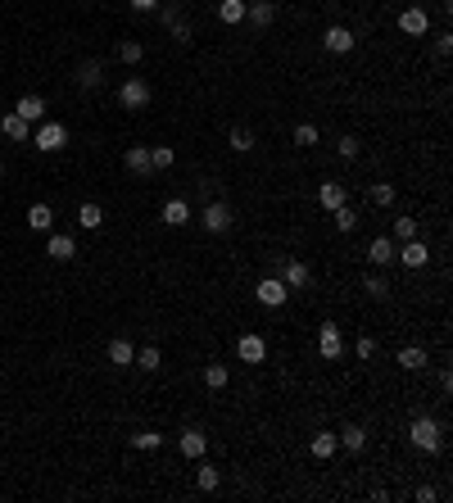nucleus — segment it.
Returning a JSON list of instances; mask_svg holds the SVG:
<instances>
[{
  "mask_svg": "<svg viewBox=\"0 0 453 503\" xmlns=\"http://www.w3.org/2000/svg\"><path fill=\"white\" fill-rule=\"evenodd\" d=\"M408 440H413V449H422V454H440V449H445V426H440L435 417H417V422L408 426Z\"/></svg>",
  "mask_w": 453,
  "mask_h": 503,
  "instance_id": "f257e3e1",
  "label": "nucleus"
},
{
  "mask_svg": "<svg viewBox=\"0 0 453 503\" xmlns=\"http://www.w3.org/2000/svg\"><path fill=\"white\" fill-rule=\"evenodd\" d=\"M32 145H37L41 154H55V150L68 145V127H64V123H46V119H41V123H37V132H32Z\"/></svg>",
  "mask_w": 453,
  "mask_h": 503,
  "instance_id": "f03ea898",
  "label": "nucleus"
},
{
  "mask_svg": "<svg viewBox=\"0 0 453 503\" xmlns=\"http://www.w3.org/2000/svg\"><path fill=\"white\" fill-rule=\"evenodd\" d=\"M254 299H258L263 308H282L286 299H290V291H286V281H282V277H263V281L254 286Z\"/></svg>",
  "mask_w": 453,
  "mask_h": 503,
  "instance_id": "7ed1b4c3",
  "label": "nucleus"
},
{
  "mask_svg": "<svg viewBox=\"0 0 453 503\" xmlns=\"http://www.w3.org/2000/svg\"><path fill=\"white\" fill-rule=\"evenodd\" d=\"M118 104H123V109H145L150 104V82L145 78H127L123 87H118Z\"/></svg>",
  "mask_w": 453,
  "mask_h": 503,
  "instance_id": "20e7f679",
  "label": "nucleus"
},
{
  "mask_svg": "<svg viewBox=\"0 0 453 503\" xmlns=\"http://www.w3.org/2000/svg\"><path fill=\"white\" fill-rule=\"evenodd\" d=\"M318 354L327 358V363H336V358L344 354V336H340L336 322H322V327H318Z\"/></svg>",
  "mask_w": 453,
  "mask_h": 503,
  "instance_id": "39448f33",
  "label": "nucleus"
},
{
  "mask_svg": "<svg viewBox=\"0 0 453 503\" xmlns=\"http://www.w3.org/2000/svg\"><path fill=\"white\" fill-rule=\"evenodd\" d=\"M200 222H204V231H213V236H222V231H231V209L222 205V200H213V205H204V213H200Z\"/></svg>",
  "mask_w": 453,
  "mask_h": 503,
  "instance_id": "423d86ee",
  "label": "nucleus"
},
{
  "mask_svg": "<svg viewBox=\"0 0 453 503\" xmlns=\"http://www.w3.org/2000/svg\"><path fill=\"white\" fill-rule=\"evenodd\" d=\"M322 46H327L331 55H349V50H354V32L344 23H331L327 32H322Z\"/></svg>",
  "mask_w": 453,
  "mask_h": 503,
  "instance_id": "0eeeda50",
  "label": "nucleus"
},
{
  "mask_svg": "<svg viewBox=\"0 0 453 503\" xmlns=\"http://www.w3.org/2000/svg\"><path fill=\"white\" fill-rule=\"evenodd\" d=\"M399 32H408V37H426V32H430L426 9H422V5H408L404 14H399Z\"/></svg>",
  "mask_w": 453,
  "mask_h": 503,
  "instance_id": "6e6552de",
  "label": "nucleus"
},
{
  "mask_svg": "<svg viewBox=\"0 0 453 503\" xmlns=\"http://www.w3.org/2000/svg\"><path fill=\"white\" fill-rule=\"evenodd\" d=\"M394 259L399 263H404V267H426V259H430V250H426V241H404V245H399V250H394Z\"/></svg>",
  "mask_w": 453,
  "mask_h": 503,
  "instance_id": "1a4fd4ad",
  "label": "nucleus"
},
{
  "mask_svg": "<svg viewBox=\"0 0 453 503\" xmlns=\"http://www.w3.org/2000/svg\"><path fill=\"white\" fill-rule=\"evenodd\" d=\"M177 449H181L186 458H204V454H209V435H204L200 426H191V431L177 435Z\"/></svg>",
  "mask_w": 453,
  "mask_h": 503,
  "instance_id": "9d476101",
  "label": "nucleus"
},
{
  "mask_svg": "<svg viewBox=\"0 0 453 503\" xmlns=\"http://www.w3.org/2000/svg\"><path fill=\"white\" fill-rule=\"evenodd\" d=\"M46 254H50V259H59V263H68L73 254H78V241H73L68 231H55V236L46 241Z\"/></svg>",
  "mask_w": 453,
  "mask_h": 503,
  "instance_id": "9b49d317",
  "label": "nucleus"
},
{
  "mask_svg": "<svg viewBox=\"0 0 453 503\" xmlns=\"http://www.w3.org/2000/svg\"><path fill=\"white\" fill-rule=\"evenodd\" d=\"M282 281H286V291H304V286H308V263L286 259L282 263Z\"/></svg>",
  "mask_w": 453,
  "mask_h": 503,
  "instance_id": "f8f14e48",
  "label": "nucleus"
},
{
  "mask_svg": "<svg viewBox=\"0 0 453 503\" xmlns=\"http://www.w3.org/2000/svg\"><path fill=\"white\" fill-rule=\"evenodd\" d=\"M14 114H18V119H28L32 127H37L41 119H46V100H41V95H18Z\"/></svg>",
  "mask_w": 453,
  "mask_h": 503,
  "instance_id": "ddd939ff",
  "label": "nucleus"
},
{
  "mask_svg": "<svg viewBox=\"0 0 453 503\" xmlns=\"http://www.w3.org/2000/svg\"><path fill=\"white\" fill-rule=\"evenodd\" d=\"M344 200H349L344 181H322V186H318V205H322V209H340Z\"/></svg>",
  "mask_w": 453,
  "mask_h": 503,
  "instance_id": "4468645a",
  "label": "nucleus"
},
{
  "mask_svg": "<svg viewBox=\"0 0 453 503\" xmlns=\"http://www.w3.org/2000/svg\"><path fill=\"white\" fill-rule=\"evenodd\" d=\"M368 263H372V267H390V263H394V241H390V236H376V241L368 245Z\"/></svg>",
  "mask_w": 453,
  "mask_h": 503,
  "instance_id": "2eb2a0df",
  "label": "nucleus"
},
{
  "mask_svg": "<svg viewBox=\"0 0 453 503\" xmlns=\"http://www.w3.org/2000/svg\"><path fill=\"white\" fill-rule=\"evenodd\" d=\"M236 354H241L245 363H263V358H267V345H263V336H254V331H250V336H241Z\"/></svg>",
  "mask_w": 453,
  "mask_h": 503,
  "instance_id": "dca6fc26",
  "label": "nucleus"
},
{
  "mask_svg": "<svg viewBox=\"0 0 453 503\" xmlns=\"http://www.w3.org/2000/svg\"><path fill=\"white\" fill-rule=\"evenodd\" d=\"M245 18H250L254 28H272L277 5H272V0H254V5H245Z\"/></svg>",
  "mask_w": 453,
  "mask_h": 503,
  "instance_id": "f3484780",
  "label": "nucleus"
},
{
  "mask_svg": "<svg viewBox=\"0 0 453 503\" xmlns=\"http://www.w3.org/2000/svg\"><path fill=\"white\" fill-rule=\"evenodd\" d=\"M104 358L114 363V368H132V358H136V349H132V340H109V349H104Z\"/></svg>",
  "mask_w": 453,
  "mask_h": 503,
  "instance_id": "a211bd4d",
  "label": "nucleus"
},
{
  "mask_svg": "<svg viewBox=\"0 0 453 503\" xmlns=\"http://www.w3.org/2000/svg\"><path fill=\"white\" fill-rule=\"evenodd\" d=\"M313 458H318V463H327V458H336V449H340V440H336V431H318L313 435Z\"/></svg>",
  "mask_w": 453,
  "mask_h": 503,
  "instance_id": "6ab92c4d",
  "label": "nucleus"
},
{
  "mask_svg": "<svg viewBox=\"0 0 453 503\" xmlns=\"http://www.w3.org/2000/svg\"><path fill=\"white\" fill-rule=\"evenodd\" d=\"M394 363H399L404 372H422V368H426V349H422V345H404V349L394 354Z\"/></svg>",
  "mask_w": 453,
  "mask_h": 503,
  "instance_id": "aec40b11",
  "label": "nucleus"
},
{
  "mask_svg": "<svg viewBox=\"0 0 453 503\" xmlns=\"http://www.w3.org/2000/svg\"><path fill=\"white\" fill-rule=\"evenodd\" d=\"M164 222H168V227H186V222H191V205L181 195H172L164 205Z\"/></svg>",
  "mask_w": 453,
  "mask_h": 503,
  "instance_id": "412c9836",
  "label": "nucleus"
},
{
  "mask_svg": "<svg viewBox=\"0 0 453 503\" xmlns=\"http://www.w3.org/2000/svg\"><path fill=\"white\" fill-rule=\"evenodd\" d=\"M0 132H5V136H9V141H28V132H32V123H28V119H18V114H14V109H9V114H5V119H0Z\"/></svg>",
  "mask_w": 453,
  "mask_h": 503,
  "instance_id": "4be33fe9",
  "label": "nucleus"
},
{
  "mask_svg": "<svg viewBox=\"0 0 453 503\" xmlns=\"http://www.w3.org/2000/svg\"><path fill=\"white\" fill-rule=\"evenodd\" d=\"M336 440H340V449H349V454H363V449H368V431H363V426H344V431L336 435Z\"/></svg>",
  "mask_w": 453,
  "mask_h": 503,
  "instance_id": "5701e85b",
  "label": "nucleus"
},
{
  "mask_svg": "<svg viewBox=\"0 0 453 503\" xmlns=\"http://www.w3.org/2000/svg\"><path fill=\"white\" fill-rule=\"evenodd\" d=\"M78 87H82V91H95V87H104V68H100L95 59H86L82 68H78Z\"/></svg>",
  "mask_w": 453,
  "mask_h": 503,
  "instance_id": "b1692460",
  "label": "nucleus"
},
{
  "mask_svg": "<svg viewBox=\"0 0 453 503\" xmlns=\"http://www.w3.org/2000/svg\"><path fill=\"white\" fill-rule=\"evenodd\" d=\"M123 164L132 168V173H141V177H145V173H155V164H150V150H145V145H132V150L123 154Z\"/></svg>",
  "mask_w": 453,
  "mask_h": 503,
  "instance_id": "393cba45",
  "label": "nucleus"
},
{
  "mask_svg": "<svg viewBox=\"0 0 453 503\" xmlns=\"http://www.w3.org/2000/svg\"><path fill=\"white\" fill-rule=\"evenodd\" d=\"M218 18H222L226 28L245 23V0H218Z\"/></svg>",
  "mask_w": 453,
  "mask_h": 503,
  "instance_id": "a878e982",
  "label": "nucleus"
},
{
  "mask_svg": "<svg viewBox=\"0 0 453 503\" xmlns=\"http://www.w3.org/2000/svg\"><path fill=\"white\" fill-rule=\"evenodd\" d=\"M28 227H32V231H50V227H55V213H50V205H32V209H28Z\"/></svg>",
  "mask_w": 453,
  "mask_h": 503,
  "instance_id": "bb28decb",
  "label": "nucleus"
},
{
  "mask_svg": "<svg viewBox=\"0 0 453 503\" xmlns=\"http://www.w3.org/2000/svg\"><path fill=\"white\" fill-rule=\"evenodd\" d=\"M195 485L204 490V495H209V490H218V485H222V472H218V467H209V463H200V467H195Z\"/></svg>",
  "mask_w": 453,
  "mask_h": 503,
  "instance_id": "cd10ccee",
  "label": "nucleus"
},
{
  "mask_svg": "<svg viewBox=\"0 0 453 503\" xmlns=\"http://www.w3.org/2000/svg\"><path fill=\"white\" fill-rule=\"evenodd\" d=\"M100 222H104V209H100V205H82V209H78V227L100 231Z\"/></svg>",
  "mask_w": 453,
  "mask_h": 503,
  "instance_id": "c85d7f7f",
  "label": "nucleus"
},
{
  "mask_svg": "<svg viewBox=\"0 0 453 503\" xmlns=\"http://www.w3.org/2000/svg\"><path fill=\"white\" fill-rule=\"evenodd\" d=\"M226 381H231V372H226L222 363H209V368H204V385H209V390H226Z\"/></svg>",
  "mask_w": 453,
  "mask_h": 503,
  "instance_id": "c756f323",
  "label": "nucleus"
},
{
  "mask_svg": "<svg viewBox=\"0 0 453 503\" xmlns=\"http://www.w3.org/2000/svg\"><path fill=\"white\" fill-rule=\"evenodd\" d=\"M331 213H336V231H354V227H358V213H354V205H349V200H344V205L340 209H331Z\"/></svg>",
  "mask_w": 453,
  "mask_h": 503,
  "instance_id": "7c9ffc66",
  "label": "nucleus"
},
{
  "mask_svg": "<svg viewBox=\"0 0 453 503\" xmlns=\"http://www.w3.org/2000/svg\"><path fill=\"white\" fill-rule=\"evenodd\" d=\"M363 291H368L372 299H385V295H390V281H385L381 272H368V277H363Z\"/></svg>",
  "mask_w": 453,
  "mask_h": 503,
  "instance_id": "2f4dec72",
  "label": "nucleus"
},
{
  "mask_svg": "<svg viewBox=\"0 0 453 503\" xmlns=\"http://www.w3.org/2000/svg\"><path fill=\"white\" fill-rule=\"evenodd\" d=\"M132 363H136L141 372H159V368H164V358H159V349H155V345H145V349H141V354H136Z\"/></svg>",
  "mask_w": 453,
  "mask_h": 503,
  "instance_id": "473e14b6",
  "label": "nucleus"
},
{
  "mask_svg": "<svg viewBox=\"0 0 453 503\" xmlns=\"http://www.w3.org/2000/svg\"><path fill=\"white\" fill-rule=\"evenodd\" d=\"M118 59H123V63H141L145 46H141V41H123V46H118Z\"/></svg>",
  "mask_w": 453,
  "mask_h": 503,
  "instance_id": "72a5a7b5",
  "label": "nucleus"
},
{
  "mask_svg": "<svg viewBox=\"0 0 453 503\" xmlns=\"http://www.w3.org/2000/svg\"><path fill=\"white\" fill-rule=\"evenodd\" d=\"M132 444L145 449V454H155V449H164V435H159V431H141V435H132Z\"/></svg>",
  "mask_w": 453,
  "mask_h": 503,
  "instance_id": "f704fd0d",
  "label": "nucleus"
},
{
  "mask_svg": "<svg viewBox=\"0 0 453 503\" xmlns=\"http://www.w3.org/2000/svg\"><path fill=\"white\" fill-rule=\"evenodd\" d=\"M372 205H381V209L394 205V186H390V181H376V186H372Z\"/></svg>",
  "mask_w": 453,
  "mask_h": 503,
  "instance_id": "c9c22d12",
  "label": "nucleus"
},
{
  "mask_svg": "<svg viewBox=\"0 0 453 503\" xmlns=\"http://www.w3.org/2000/svg\"><path fill=\"white\" fill-rule=\"evenodd\" d=\"M295 145H304V150L318 145V127H313V123H299V127H295Z\"/></svg>",
  "mask_w": 453,
  "mask_h": 503,
  "instance_id": "e433bc0d",
  "label": "nucleus"
},
{
  "mask_svg": "<svg viewBox=\"0 0 453 503\" xmlns=\"http://www.w3.org/2000/svg\"><path fill=\"white\" fill-rule=\"evenodd\" d=\"M172 159H177L172 145H155V150H150V164H155V168H172Z\"/></svg>",
  "mask_w": 453,
  "mask_h": 503,
  "instance_id": "4c0bfd02",
  "label": "nucleus"
},
{
  "mask_svg": "<svg viewBox=\"0 0 453 503\" xmlns=\"http://www.w3.org/2000/svg\"><path fill=\"white\" fill-rule=\"evenodd\" d=\"M394 236L399 241H413L417 236V218H394Z\"/></svg>",
  "mask_w": 453,
  "mask_h": 503,
  "instance_id": "58836bf2",
  "label": "nucleus"
},
{
  "mask_svg": "<svg viewBox=\"0 0 453 503\" xmlns=\"http://www.w3.org/2000/svg\"><path fill=\"white\" fill-rule=\"evenodd\" d=\"M336 150H340V159H358V150H363V145H358V136H340V145H336Z\"/></svg>",
  "mask_w": 453,
  "mask_h": 503,
  "instance_id": "ea45409f",
  "label": "nucleus"
},
{
  "mask_svg": "<svg viewBox=\"0 0 453 503\" xmlns=\"http://www.w3.org/2000/svg\"><path fill=\"white\" fill-rule=\"evenodd\" d=\"M155 14L164 18V23H177V18H181V5H177V0H168V5H159V9H155Z\"/></svg>",
  "mask_w": 453,
  "mask_h": 503,
  "instance_id": "a19ab883",
  "label": "nucleus"
},
{
  "mask_svg": "<svg viewBox=\"0 0 453 503\" xmlns=\"http://www.w3.org/2000/svg\"><path fill=\"white\" fill-rule=\"evenodd\" d=\"M250 145H254V136L245 132V127H236V132H231V150H241V154H245Z\"/></svg>",
  "mask_w": 453,
  "mask_h": 503,
  "instance_id": "79ce46f5",
  "label": "nucleus"
},
{
  "mask_svg": "<svg viewBox=\"0 0 453 503\" xmlns=\"http://www.w3.org/2000/svg\"><path fill=\"white\" fill-rule=\"evenodd\" d=\"M354 354H358V358H372V354H376V340H372V336H358V345H354Z\"/></svg>",
  "mask_w": 453,
  "mask_h": 503,
  "instance_id": "37998d69",
  "label": "nucleus"
},
{
  "mask_svg": "<svg viewBox=\"0 0 453 503\" xmlns=\"http://www.w3.org/2000/svg\"><path fill=\"white\" fill-rule=\"evenodd\" d=\"M168 28H172V37H177V41H181V46H186V41H191V28H186V23H181V18H177V23H168Z\"/></svg>",
  "mask_w": 453,
  "mask_h": 503,
  "instance_id": "c03bdc74",
  "label": "nucleus"
},
{
  "mask_svg": "<svg viewBox=\"0 0 453 503\" xmlns=\"http://www.w3.org/2000/svg\"><path fill=\"white\" fill-rule=\"evenodd\" d=\"M132 9H136V14H155L159 0H132Z\"/></svg>",
  "mask_w": 453,
  "mask_h": 503,
  "instance_id": "a18cd8bd",
  "label": "nucleus"
},
{
  "mask_svg": "<svg viewBox=\"0 0 453 503\" xmlns=\"http://www.w3.org/2000/svg\"><path fill=\"white\" fill-rule=\"evenodd\" d=\"M435 50H440V55H449V50H453V37H449V32H440V37H435Z\"/></svg>",
  "mask_w": 453,
  "mask_h": 503,
  "instance_id": "49530a36",
  "label": "nucleus"
},
{
  "mask_svg": "<svg viewBox=\"0 0 453 503\" xmlns=\"http://www.w3.org/2000/svg\"><path fill=\"white\" fill-rule=\"evenodd\" d=\"M440 495H435V490H430V485H422V490H417V503H435Z\"/></svg>",
  "mask_w": 453,
  "mask_h": 503,
  "instance_id": "de8ad7c7",
  "label": "nucleus"
},
{
  "mask_svg": "<svg viewBox=\"0 0 453 503\" xmlns=\"http://www.w3.org/2000/svg\"><path fill=\"white\" fill-rule=\"evenodd\" d=\"M0 177H5V159H0Z\"/></svg>",
  "mask_w": 453,
  "mask_h": 503,
  "instance_id": "09e8293b",
  "label": "nucleus"
}]
</instances>
